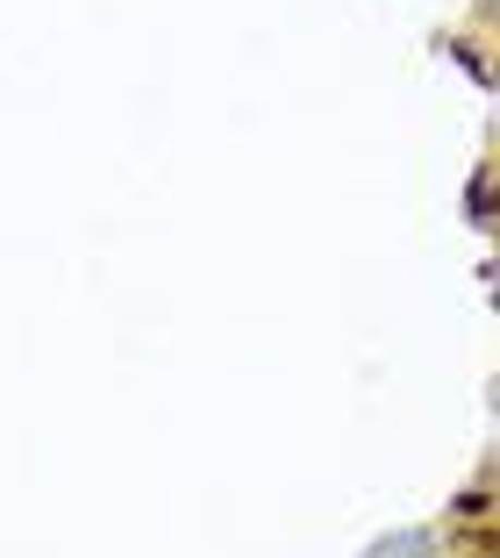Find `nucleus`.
<instances>
[{
	"label": "nucleus",
	"mask_w": 500,
	"mask_h": 558,
	"mask_svg": "<svg viewBox=\"0 0 500 558\" xmlns=\"http://www.w3.org/2000/svg\"><path fill=\"white\" fill-rule=\"evenodd\" d=\"M451 523H472V530H486V523H493V501H486V480H479V487H465V494L451 501Z\"/></svg>",
	"instance_id": "obj_3"
},
{
	"label": "nucleus",
	"mask_w": 500,
	"mask_h": 558,
	"mask_svg": "<svg viewBox=\"0 0 500 558\" xmlns=\"http://www.w3.org/2000/svg\"><path fill=\"white\" fill-rule=\"evenodd\" d=\"M365 558H443V537H436V530H422V523H407V530H387V537H371V544H365Z\"/></svg>",
	"instance_id": "obj_1"
},
{
	"label": "nucleus",
	"mask_w": 500,
	"mask_h": 558,
	"mask_svg": "<svg viewBox=\"0 0 500 558\" xmlns=\"http://www.w3.org/2000/svg\"><path fill=\"white\" fill-rule=\"evenodd\" d=\"M458 50V65H465L472 72V80H479V86H493V72H486V58H479V50H472V44H451Z\"/></svg>",
	"instance_id": "obj_4"
},
{
	"label": "nucleus",
	"mask_w": 500,
	"mask_h": 558,
	"mask_svg": "<svg viewBox=\"0 0 500 558\" xmlns=\"http://www.w3.org/2000/svg\"><path fill=\"white\" fill-rule=\"evenodd\" d=\"M465 222L472 230H493V165H479L465 186Z\"/></svg>",
	"instance_id": "obj_2"
}]
</instances>
